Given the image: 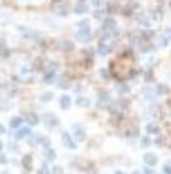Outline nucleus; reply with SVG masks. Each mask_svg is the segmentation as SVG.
I'll return each instance as SVG.
<instances>
[{
    "label": "nucleus",
    "instance_id": "obj_16",
    "mask_svg": "<svg viewBox=\"0 0 171 174\" xmlns=\"http://www.w3.org/2000/svg\"><path fill=\"white\" fill-rule=\"evenodd\" d=\"M79 28L81 30H89V20H83V22H79Z\"/></svg>",
    "mask_w": 171,
    "mask_h": 174
},
{
    "label": "nucleus",
    "instance_id": "obj_17",
    "mask_svg": "<svg viewBox=\"0 0 171 174\" xmlns=\"http://www.w3.org/2000/svg\"><path fill=\"white\" fill-rule=\"evenodd\" d=\"M51 96H53V93H51V92L44 93V95H42V100H44V101H48V100H51Z\"/></svg>",
    "mask_w": 171,
    "mask_h": 174
},
{
    "label": "nucleus",
    "instance_id": "obj_2",
    "mask_svg": "<svg viewBox=\"0 0 171 174\" xmlns=\"http://www.w3.org/2000/svg\"><path fill=\"white\" fill-rule=\"evenodd\" d=\"M62 143L67 146V148H70V149H75L76 148V145H75V142L72 140V137L67 134V132H64L62 134Z\"/></svg>",
    "mask_w": 171,
    "mask_h": 174
},
{
    "label": "nucleus",
    "instance_id": "obj_13",
    "mask_svg": "<svg viewBox=\"0 0 171 174\" xmlns=\"http://www.w3.org/2000/svg\"><path fill=\"white\" fill-rule=\"evenodd\" d=\"M104 101H109V93H106V92H100V104L104 103Z\"/></svg>",
    "mask_w": 171,
    "mask_h": 174
},
{
    "label": "nucleus",
    "instance_id": "obj_15",
    "mask_svg": "<svg viewBox=\"0 0 171 174\" xmlns=\"http://www.w3.org/2000/svg\"><path fill=\"white\" fill-rule=\"evenodd\" d=\"M128 90H129V87H128V86H125V84L118 86V93H128Z\"/></svg>",
    "mask_w": 171,
    "mask_h": 174
},
{
    "label": "nucleus",
    "instance_id": "obj_4",
    "mask_svg": "<svg viewBox=\"0 0 171 174\" xmlns=\"http://www.w3.org/2000/svg\"><path fill=\"white\" fill-rule=\"evenodd\" d=\"M70 106H72L70 96H68V95H62V96H61V107H62V109H68Z\"/></svg>",
    "mask_w": 171,
    "mask_h": 174
},
{
    "label": "nucleus",
    "instance_id": "obj_27",
    "mask_svg": "<svg viewBox=\"0 0 171 174\" xmlns=\"http://www.w3.org/2000/svg\"><path fill=\"white\" fill-rule=\"evenodd\" d=\"M170 8H171V2H170Z\"/></svg>",
    "mask_w": 171,
    "mask_h": 174
},
{
    "label": "nucleus",
    "instance_id": "obj_25",
    "mask_svg": "<svg viewBox=\"0 0 171 174\" xmlns=\"http://www.w3.org/2000/svg\"><path fill=\"white\" fill-rule=\"evenodd\" d=\"M167 33H168V34H171V28H168V30H167Z\"/></svg>",
    "mask_w": 171,
    "mask_h": 174
},
{
    "label": "nucleus",
    "instance_id": "obj_19",
    "mask_svg": "<svg viewBox=\"0 0 171 174\" xmlns=\"http://www.w3.org/2000/svg\"><path fill=\"white\" fill-rule=\"evenodd\" d=\"M163 171H165V173H171V163H167L165 166H163Z\"/></svg>",
    "mask_w": 171,
    "mask_h": 174
},
{
    "label": "nucleus",
    "instance_id": "obj_10",
    "mask_svg": "<svg viewBox=\"0 0 171 174\" xmlns=\"http://www.w3.org/2000/svg\"><path fill=\"white\" fill-rule=\"evenodd\" d=\"M26 121L30 124H37V115L36 114H26Z\"/></svg>",
    "mask_w": 171,
    "mask_h": 174
},
{
    "label": "nucleus",
    "instance_id": "obj_11",
    "mask_svg": "<svg viewBox=\"0 0 171 174\" xmlns=\"http://www.w3.org/2000/svg\"><path fill=\"white\" fill-rule=\"evenodd\" d=\"M11 128H19L20 124H22V118L20 117H14V118H11Z\"/></svg>",
    "mask_w": 171,
    "mask_h": 174
},
{
    "label": "nucleus",
    "instance_id": "obj_5",
    "mask_svg": "<svg viewBox=\"0 0 171 174\" xmlns=\"http://www.w3.org/2000/svg\"><path fill=\"white\" fill-rule=\"evenodd\" d=\"M73 131H75V134H76V138H78V140L83 142L84 138H86V132H84V129H81L78 124H75V126H73Z\"/></svg>",
    "mask_w": 171,
    "mask_h": 174
},
{
    "label": "nucleus",
    "instance_id": "obj_9",
    "mask_svg": "<svg viewBox=\"0 0 171 174\" xmlns=\"http://www.w3.org/2000/svg\"><path fill=\"white\" fill-rule=\"evenodd\" d=\"M26 135H30V129L28 128H22L19 132H17V135H16V138L19 140V138H23V137H26Z\"/></svg>",
    "mask_w": 171,
    "mask_h": 174
},
{
    "label": "nucleus",
    "instance_id": "obj_8",
    "mask_svg": "<svg viewBox=\"0 0 171 174\" xmlns=\"http://www.w3.org/2000/svg\"><path fill=\"white\" fill-rule=\"evenodd\" d=\"M78 39H79V40H89V39H90V31H89V30L79 31V33H78Z\"/></svg>",
    "mask_w": 171,
    "mask_h": 174
},
{
    "label": "nucleus",
    "instance_id": "obj_12",
    "mask_svg": "<svg viewBox=\"0 0 171 174\" xmlns=\"http://www.w3.org/2000/svg\"><path fill=\"white\" fill-rule=\"evenodd\" d=\"M146 131L149 132V134H153V132H156V134H157V132H159V126H157V124H148Z\"/></svg>",
    "mask_w": 171,
    "mask_h": 174
},
{
    "label": "nucleus",
    "instance_id": "obj_22",
    "mask_svg": "<svg viewBox=\"0 0 171 174\" xmlns=\"http://www.w3.org/2000/svg\"><path fill=\"white\" fill-rule=\"evenodd\" d=\"M156 143H157V145H162V143H163V140L159 137V138H156Z\"/></svg>",
    "mask_w": 171,
    "mask_h": 174
},
{
    "label": "nucleus",
    "instance_id": "obj_23",
    "mask_svg": "<svg viewBox=\"0 0 171 174\" xmlns=\"http://www.w3.org/2000/svg\"><path fill=\"white\" fill-rule=\"evenodd\" d=\"M0 163H6V159L3 156H0Z\"/></svg>",
    "mask_w": 171,
    "mask_h": 174
},
{
    "label": "nucleus",
    "instance_id": "obj_1",
    "mask_svg": "<svg viewBox=\"0 0 171 174\" xmlns=\"http://www.w3.org/2000/svg\"><path fill=\"white\" fill-rule=\"evenodd\" d=\"M143 160H145V163L149 165V166H153L157 163V156L153 154V152H146L145 156H143Z\"/></svg>",
    "mask_w": 171,
    "mask_h": 174
},
{
    "label": "nucleus",
    "instance_id": "obj_18",
    "mask_svg": "<svg viewBox=\"0 0 171 174\" xmlns=\"http://www.w3.org/2000/svg\"><path fill=\"white\" fill-rule=\"evenodd\" d=\"M78 106H89V101H87V100H83V98H79V100H78Z\"/></svg>",
    "mask_w": 171,
    "mask_h": 174
},
{
    "label": "nucleus",
    "instance_id": "obj_21",
    "mask_svg": "<svg viewBox=\"0 0 171 174\" xmlns=\"http://www.w3.org/2000/svg\"><path fill=\"white\" fill-rule=\"evenodd\" d=\"M142 143H143V146H148V145H149V138H143Z\"/></svg>",
    "mask_w": 171,
    "mask_h": 174
},
{
    "label": "nucleus",
    "instance_id": "obj_3",
    "mask_svg": "<svg viewBox=\"0 0 171 174\" xmlns=\"http://www.w3.org/2000/svg\"><path fill=\"white\" fill-rule=\"evenodd\" d=\"M115 26H117V25H115V20L114 19H106L104 23H103V30L109 33L111 30H115Z\"/></svg>",
    "mask_w": 171,
    "mask_h": 174
},
{
    "label": "nucleus",
    "instance_id": "obj_20",
    "mask_svg": "<svg viewBox=\"0 0 171 174\" xmlns=\"http://www.w3.org/2000/svg\"><path fill=\"white\" fill-rule=\"evenodd\" d=\"M165 90H167L165 87H163V86H160L159 89H157V92H159V93H163V92H165Z\"/></svg>",
    "mask_w": 171,
    "mask_h": 174
},
{
    "label": "nucleus",
    "instance_id": "obj_24",
    "mask_svg": "<svg viewBox=\"0 0 171 174\" xmlns=\"http://www.w3.org/2000/svg\"><path fill=\"white\" fill-rule=\"evenodd\" d=\"M5 132V129H3V126H0V134H3Z\"/></svg>",
    "mask_w": 171,
    "mask_h": 174
},
{
    "label": "nucleus",
    "instance_id": "obj_6",
    "mask_svg": "<svg viewBox=\"0 0 171 174\" xmlns=\"http://www.w3.org/2000/svg\"><path fill=\"white\" fill-rule=\"evenodd\" d=\"M22 165H23V168L26 170V171H30L33 166H31V156H25L23 157V160H22Z\"/></svg>",
    "mask_w": 171,
    "mask_h": 174
},
{
    "label": "nucleus",
    "instance_id": "obj_14",
    "mask_svg": "<svg viewBox=\"0 0 171 174\" xmlns=\"http://www.w3.org/2000/svg\"><path fill=\"white\" fill-rule=\"evenodd\" d=\"M87 11V8H86V5H78L76 8H75V12H78V14H81V12H86Z\"/></svg>",
    "mask_w": 171,
    "mask_h": 174
},
{
    "label": "nucleus",
    "instance_id": "obj_7",
    "mask_svg": "<svg viewBox=\"0 0 171 174\" xmlns=\"http://www.w3.org/2000/svg\"><path fill=\"white\" fill-rule=\"evenodd\" d=\"M109 51H111V47H109V45L103 44V42L98 45V53H100V54H103V56H104V54H107Z\"/></svg>",
    "mask_w": 171,
    "mask_h": 174
},
{
    "label": "nucleus",
    "instance_id": "obj_26",
    "mask_svg": "<svg viewBox=\"0 0 171 174\" xmlns=\"http://www.w3.org/2000/svg\"><path fill=\"white\" fill-rule=\"evenodd\" d=\"M2 148H3V145H2V142H0V151H2Z\"/></svg>",
    "mask_w": 171,
    "mask_h": 174
}]
</instances>
